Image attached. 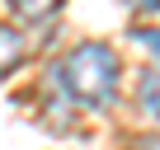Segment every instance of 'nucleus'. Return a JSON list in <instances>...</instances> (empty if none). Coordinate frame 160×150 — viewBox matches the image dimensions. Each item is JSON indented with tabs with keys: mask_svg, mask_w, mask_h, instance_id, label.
<instances>
[{
	"mask_svg": "<svg viewBox=\"0 0 160 150\" xmlns=\"http://www.w3.org/2000/svg\"><path fill=\"white\" fill-rule=\"evenodd\" d=\"M118 75H122V61H118V52L108 42H80L57 66V85L80 108H104L118 94Z\"/></svg>",
	"mask_w": 160,
	"mask_h": 150,
	"instance_id": "1",
	"label": "nucleus"
},
{
	"mask_svg": "<svg viewBox=\"0 0 160 150\" xmlns=\"http://www.w3.org/2000/svg\"><path fill=\"white\" fill-rule=\"evenodd\" d=\"M24 52H28L24 33H19L14 24H0V80H5V75H14V66L24 61Z\"/></svg>",
	"mask_w": 160,
	"mask_h": 150,
	"instance_id": "2",
	"label": "nucleus"
},
{
	"mask_svg": "<svg viewBox=\"0 0 160 150\" xmlns=\"http://www.w3.org/2000/svg\"><path fill=\"white\" fill-rule=\"evenodd\" d=\"M137 103H141V113H146V117H155V122H160V66H151L141 80H137Z\"/></svg>",
	"mask_w": 160,
	"mask_h": 150,
	"instance_id": "3",
	"label": "nucleus"
},
{
	"mask_svg": "<svg viewBox=\"0 0 160 150\" xmlns=\"http://www.w3.org/2000/svg\"><path fill=\"white\" fill-rule=\"evenodd\" d=\"M61 10V0H10V14L19 19V24H42V19H52Z\"/></svg>",
	"mask_w": 160,
	"mask_h": 150,
	"instance_id": "4",
	"label": "nucleus"
},
{
	"mask_svg": "<svg viewBox=\"0 0 160 150\" xmlns=\"http://www.w3.org/2000/svg\"><path fill=\"white\" fill-rule=\"evenodd\" d=\"M132 38H137V42H141V47H151V52H155V56H160V28H137V33H132Z\"/></svg>",
	"mask_w": 160,
	"mask_h": 150,
	"instance_id": "5",
	"label": "nucleus"
},
{
	"mask_svg": "<svg viewBox=\"0 0 160 150\" xmlns=\"http://www.w3.org/2000/svg\"><path fill=\"white\" fill-rule=\"evenodd\" d=\"M132 14H160V0H127Z\"/></svg>",
	"mask_w": 160,
	"mask_h": 150,
	"instance_id": "6",
	"label": "nucleus"
},
{
	"mask_svg": "<svg viewBox=\"0 0 160 150\" xmlns=\"http://www.w3.org/2000/svg\"><path fill=\"white\" fill-rule=\"evenodd\" d=\"M132 150H160V136H137Z\"/></svg>",
	"mask_w": 160,
	"mask_h": 150,
	"instance_id": "7",
	"label": "nucleus"
}]
</instances>
